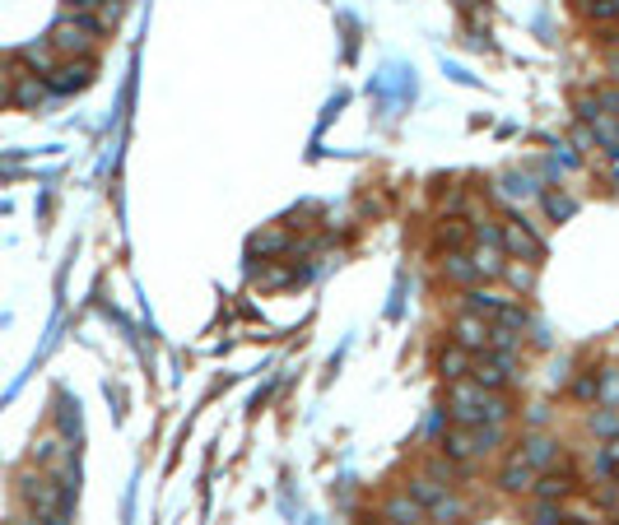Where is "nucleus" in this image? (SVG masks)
<instances>
[{"instance_id": "16", "label": "nucleus", "mask_w": 619, "mask_h": 525, "mask_svg": "<svg viewBox=\"0 0 619 525\" xmlns=\"http://www.w3.org/2000/svg\"><path fill=\"white\" fill-rule=\"evenodd\" d=\"M443 274L452 284H466L471 289V280H480L475 274V265H471V252H447V261H443Z\"/></svg>"}, {"instance_id": "26", "label": "nucleus", "mask_w": 619, "mask_h": 525, "mask_svg": "<svg viewBox=\"0 0 619 525\" xmlns=\"http://www.w3.org/2000/svg\"><path fill=\"white\" fill-rule=\"evenodd\" d=\"M19 525H47V521H42V516H29V521H19Z\"/></svg>"}, {"instance_id": "8", "label": "nucleus", "mask_w": 619, "mask_h": 525, "mask_svg": "<svg viewBox=\"0 0 619 525\" xmlns=\"http://www.w3.org/2000/svg\"><path fill=\"white\" fill-rule=\"evenodd\" d=\"M535 479H541V469H535L522 451H513V460H507L503 475H498V488H503V493H531Z\"/></svg>"}, {"instance_id": "17", "label": "nucleus", "mask_w": 619, "mask_h": 525, "mask_svg": "<svg viewBox=\"0 0 619 525\" xmlns=\"http://www.w3.org/2000/svg\"><path fill=\"white\" fill-rule=\"evenodd\" d=\"M535 493H541L545 503H563V497L573 493V475H550V469H545V475L535 479Z\"/></svg>"}, {"instance_id": "4", "label": "nucleus", "mask_w": 619, "mask_h": 525, "mask_svg": "<svg viewBox=\"0 0 619 525\" xmlns=\"http://www.w3.org/2000/svg\"><path fill=\"white\" fill-rule=\"evenodd\" d=\"M19 493H23V503H29L42 521H51V516H70L61 484H51V479H42V475H23V479H19Z\"/></svg>"}, {"instance_id": "7", "label": "nucleus", "mask_w": 619, "mask_h": 525, "mask_svg": "<svg viewBox=\"0 0 619 525\" xmlns=\"http://www.w3.org/2000/svg\"><path fill=\"white\" fill-rule=\"evenodd\" d=\"M47 98H51V89H47V79L19 66V75H14V85H10V107H42Z\"/></svg>"}, {"instance_id": "3", "label": "nucleus", "mask_w": 619, "mask_h": 525, "mask_svg": "<svg viewBox=\"0 0 619 525\" xmlns=\"http://www.w3.org/2000/svg\"><path fill=\"white\" fill-rule=\"evenodd\" d=\"M498 242H503V256L507 261H541V252H545V242L535 237V228L526 224V218H503L498 224Z\"/></svg>"}, {"instance_id": "18", "label": "nucleus", "mask_w": 619, "mask_h": 525, "mask_svg": "<svg viewBox=\"0 0 619 525\" xmlns=\"http://www.w3.org/2000/svg\"><path fill=\"white\" fill-rule=\"evenodd\" d=\"M410 497H415V503H424V507H438L447 493H443V484H434V479L415 475V479H410Z\"/></svg>"}, {"instance_id": "9", "label": "nucleus", "mask_w": 619, "mask_h": 525, "mask_svg": "<svg viewBox=\"0 0 619 525\" xmlns=\"http://www.w3.org/2000/svg\"><path fill=\"white\" fill-rule=\"evenodd\" d=\"M382 512H387V525H424L428 521V507L415 503L410 493H391Z\"/></svg>"}, {"instance_id": "1", "label": "nucleus", "mask_w": 619, "mask_h": 525, "mask_svg": "<svg viewBox=\"0 0 619 525\" xmlns=\"http://www.w3.org/2000/svg\"><path fill=\"white\" fill-rule=\"evenodd\" d=\"M447 409H452V419L456 423H498L503 414H507V400L498 391H484L480 381L462 377V381H452L447 386Z\"/></svg>"}, {"instance_id": "27", "label": "nucleus", "mask_w": 619, "mask_h": 525, "mask_svg": "<svg viewBox=\"0 0 619 525\" xmlns=\"http://www.w3.org/2000/svg\"><path fill=\"white\" fill-rule=\"evenodd\" d=\"M610 475H615V479H619V465H610Z\"/></svg>"}, {"instance_id": "15", "label": "nucleus", "mask_w": 619, "mask_h": 525, "mask_svg": "<svg viewBox=\"0 0 619 525\" xmlns=\"http://www.w3.org/2000/svg\"><path fill=\"white\" fill-rule=\"evenodd\" d=\"M471 265L480 280H498L503 274V246H480V252H471Z\"/></svg>"}, {"instance_id": "23", "label": "nucleus", "mask_w": 619, "mask_h": 525, "mask_svg": "<svg viewBox=\"0 0 619 525\" xmlns=\"http://www.w3.org/2000/svg\"><path fill=\"white\" fill-rule=\"evenodd\" d=\"M601 400H619V377L615 372H606V381H601Z\"/></svg>"}, {"instance_id": "12", "label": "nucleus", "mask_w": 619, "mask_h": 525, "mask_svg": "<svg viewBox=\"0 0 619 525\" xmlns=\"http://www.w3.org/2000/svg\"><path fill=\"white\" fill-rule=\"evenodd\" d=\"M471 363H475V353H466L462 344H447V349H438V372H443L447 381H462V377H471Z\"/></svg>"}, {"instance_id": "21", "label": "nucleus", "mask_w": 619, "mask_h": 525, "mask_svg": "<svg viewBox=\"0 0 619 525\" xmlns=\"http://www.w3.org/2000/svg\"><path fill=\"white\" fill-rule=\"evenodd\" d=\"M545 209H550L554 218H569V214H573V200H563V196H545Z\"/></svg>"}, {"instance_id": "19", "label": "nucleus", "mask_w": 619, "mask_h": 525, "mask_svg": "<svg viewBox=\"0 0 619 525\" xmlns=\"http://www.w3.org/2000/svg\"><path fill=\"white\" fill-rule=\"evenodd\" d=\"M121 14H126V0H98V23H103V33L117 29Z\"/></svg>"}, {"instance_id": "20", "label": "nucleus", "mask_w": 619, "mask_h": 525, "mask_svg": "<svg viewBox=\"0 0 619 525\" xmlns=\"http://www.w3.org/2000/svg\"><path fill=\"white\" fill-rule=\"evenodd\" d=\"M573 396H578V400H597V396H601V377H597V372H578V377H573Z\"/></svg>"}, {"instance_id": "11", "label": "nucleus", "mask_w": 619, "mask_h": 525, "mask_svg": "<svg viewBox=\"0 0 619 525\" xmlns=\"http://www.w3.org/2000/svg\"><path fill=\"white\" fill-rule=\"evenodd\" d=\"M522 456H526V460H531V465L545 475V469H554V465H559V441H554V437H541V432H531V437L522 441Z\"/></svg>"}, {"instance_id": "2", "label": "nucleus", "mask_w": 619, "mask_h": 525, "mask_svg": "<svg viewBox=\"0 0 619 525\" xmlns=\"http://www.w3.org/2000/svg\"><path fill=\"white\" fill-rule=\"evenodd\" d=\"M103 38V23H98V14H61L57 19V29H51V47H57V57L66 61V57H89L94 51V42Z\"/></svg>"}, {"instance_id": "13", "label": "nucleus", "mask_w": 619, "mask_h": 525, "mask_svg": "<svg viewBox=\"0 0 619 525\" xmlns=\"http://www.w3.org/2000/svg\"><path fill=\"white\" fill-rule=\"evenodd\" d=\"M57 61H61V57H57V47H51L47 38L23 47V70H33V75H42V79H47L51 70H57Z\"/></svg>"}, {"instance_id": "5", "label": "nucleus", "mask_w": 619, "mask_h": 525, "mask_svg": "<svg viewBox=\"0 0 619 525\" xmlns=\"http://www.w3.org/2000/svg\"><path fill=\"white\" fill-rule=\"evenodd\" d=\"M94 75H98L94 57H66V61H57V70L47 75V89L66 98V93H79V89H89V85H94Z\"/></svg>"}, {"instance_id": "22", "label": "nucleus", "mask_w": 619, "mask_h": 525, "mask_svg": "<svg viewBox=\"0 0 619 525\" xmlns=\"http://www.w3.org/2000/svg\"><path fill=\"white\" fill-rule=\"evenodd\" d=\"M19 70H0V107H10V85H14Z\"/></svg>"}, {"instance_id": "24", "label": "nucleus", "mask_w": 619, "mask_h": 525, "mask_svg": "<svg viewBox=\"0 0 619 525\" xmlns=\"http://www.w3.org/2000/svg\"><path fill=\"white\" fill-rule=\"evenodd\" d=\"M601 465L610 469V465H619V437H610L606 441V451H601Z\"/></svg>"}, {"instance_id": "6", "label": "nucleus", "mask_w": 619, "mask_h": 525, "mask_svg": "<svg viewBox=\"0 0 619 525\" xmlns=\"http://www.w3.org/2000/svg\"><path fill=\"white\" fill-rule=\"evenodd\" d=\"M452 344H462L466 353H489L494 349V321L489 316H475V312H466V316H456L452 321Z\"/></svg>"}, {"instance_id": "14", "label": "nucleus", "mask_w": 619, "mask_h": 525, "mask_svg": "<svg viewBox=\"0 0 619 525\" xmlns=\"http://www.w3.org/2000/svg\"><path fill=\"white\" fill-rule=\"evenodd\" d=\"M247 252L261 261V256H284L289 252V233H284V224L280 228H271V233H256L252 242H247Z\"/></svg>"}, {"instance_id": "10", "label": "nucleus", "mask_w": 619, "mask_h": 525, "mask_svg": "<svg viewBox=\"0 0 619 525\" xmlns=\"http://www.w3.org/2000/svg\"><path fill=\"white\" fill-rule=\"evenodd\" d=\"M471 218H443V224H438V233H434V242L443 246V252H466V246H471Z\"/></svg>"}, {"instance_id": "25", "label": "nucleus", "mask_w": 619, "mask_h": 525, "mask_svg": "<svg viewBox=\"0 0 619 525\" xmlns=\"http://www.w3.org/2000/svg\"><path fill=\"white\" fill-rule=\"evenodd\" d=\"M597 428L601 432H619V419H615V414H606V419H597Z\"/></svg>"}]
</instances>
